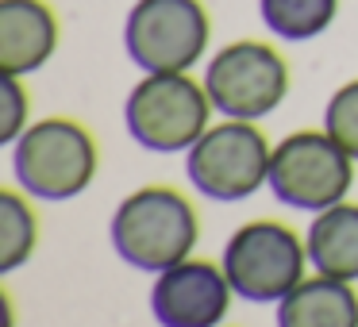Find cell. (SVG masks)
I'll use <instances>...</instances> for the list:
<instances>
[{
	"label": "cell",
	"instance_id": "1",
	"mask_svg": "<svg viewBox=\"0 0 358 327\" xmlns=\"http://www.w3.org/2000/svg\"><path fill=\"white\" fill-rule=\"evenodd\" d=\"M108 239L127 266L143 273H162L193 254L201 239V219L181 189L143 185L112 212Z\"/></svg>",
	"mask_w": 358,
	"mask_h": 327
},
{
	"label": "cell",
	"instance_id": "2",
	"mask_svg": "<svg viewBox=\"0 0 358 327\" xmlns=\"http://www.w3.org/2000/svg\"><path fill=\"white\" fill-rule=\"evenodd\" d=\"M96 166L93 131L66 116L35 119L12 143V173L31 201H73L93 185Z\"/></svg>",
	"mask_w": 358,
	"mask_h": 327
},
{
	"label": "cell",
	"instance_id": "3",
	"mask_svg": "<svg viewBox=\"0 0 358 327\" xmlns=\"http://www.w3.org/2000/svg\"><path fill=\"white\" fill-rule=\"evenodd\" d=\"M212 96L185 73H143L124 101V124L143 150L178 154L212 127Z\"/></svg>",
	"mask_w": 358,
	"mask_h": 327
},
{
	"label": "cell",
	"instance_id": "4",
	"mask_svg": "<svg viewBox=\"0 0 358 327\" xmlns=\"http://www.w3.org/2000/svg\"><path fill=\"white\" fill-rule=\"evenodd\" d=\"M224 273L235 296L250 304H278L304 281L308 270V247L281 219H250L235 227L224 247Z\"/></svg>",
	"mask_w": 358,
	"mask_h": 327
},
{
	"label": "cell",
	"instance_id": "5",
	"mask_svg": "<svg viewBox=\"0 0 358 327\" xmlns=\"http://www.w3.org/2000/svg\"><path fill=\"white\" fill-rule=\"evenodd\" d=\"M273 147L255 119L212 124L185 154V173L201 196L216 204H235L270 185Z\"/></svg>",
	"mask_w": 358,
	"mask_h": 327
},
{
	"label": "cell",
	"instance_id": "6",
	"mask_svg": "<svg viewBox=\"0 0 358 327\" xmlns=\"http://www.w3.org/2000/svg\"><path fill=\"white\" fill-rule=\"evenodd\" d=\"M212 20L201 0H135L124 20V50L143 73H185L204 58Z\"/></svg>",
	"mask_w": 358,
	"mask_h": 327
},
{
	"label": "cell",
	"instance_id": "7",
	"mask_svg": "<svg viewBox=\"0 0 358 327\" xmlns=\"http://www.w3.org/2000/svg\"><path fill=\"white\" fill-rule=\"evenodd\" d=\"M355 185V158L327 131H293L273 147L270 193L296 212H324L347 201Z\"/></svg>",
	"mask_w": 358,
	"mask_h": 327
},
{
	"label": "cell",
	"instance_id": "8",
	"mask_svg": "<svg viewBox=\"0 0 358 327\" xmlns=\"http://www.w3.org/2000/svg\"><path fill=\"white\" fill-rule=\"evenodd\" d=\"M204 89L224 119H262L289 96V62L258 39H235L204 66Z\"/></svg>",
	"mask_w": 358,
	"mask_h": 327
},
{
	"label": "cell",
	"instance_id": "9",
	"mask_svg": "<svg viewBox=\"0 0 358 327\" xmlns=\"http://www.w3.org/2000/svg\"><path fill=\"white\" fill-rule=\"evenodd\" d=\"M231 281L224 266L193 258L170 266L150 285V316L158 327H220L231 308Z\"/></svg>",
	"mask_w": 358,
	"mask_h": 327
},
{
	"label": "cell",
	"instance_id": "10",
	"mask_svg": "<svg viewBox=\"0 0 358 327\" xmlns=\"http://www.w3.org/2000/svg\"><path fill=\"white\" fill-rule=\"evenodd\" d=\"M58 16L47 0H0V70L27 73L43 70L58 50Z\"/></svg>",
	"mask_w": 358,
	"mask_h": 327
},
{
	"label": "cell",
	"instance_id": "11",
	"mask_svg": "<svg viewBox=\"0 0 358 327\" xmlns=\"http://www.w3.org/2000/svg\"><path fill=\"white\" fill-rule=\"evenodd\" d=\"M278 327H358L355 281L343 277H304L289 296L278 300Z\"/></svg>",
	"mask_w": 358,
	"mask_h": 327
},
{
	"label": "cell",
	"instance_id": "12",
	"mask_svg": "<svg viewBox=\"0 0 358 327\" xmlns=\"http://www.w3.org/2000/svg\"><path fill=\"white\" fill-rule=\"evenodd\" d=\"M304 247H308V262L316 273L358 281V204L339 201L316 212L304 235Z\"/></svg>",
	"mask_w": 358,
	"mask_h": 327
},
{
	"label": "cell",
	"instance_id": "13",
	"mask_svg": "<svg viewBox=\"0 0 358 327\" xmlns=\"http://www.w3.org/2000/svg\"><path fill=\"white\" fill-rule=\"evenodd\" d=\"M262 24L285 43H308L339 16V0H258Z\"/></svg>",
	"mask_w": 358,
	"mask_h": 327
},
{
	"label": "cell",
	"instance_id": "14",
	"mask_svg": "<svg viewBox=\"0 0 358 327\" xmlns=\"http://www.w3.org/2000/svg\"><path fill=\"white\" fill-rule=\"evenodd\" d=\"M39 247V216L24 189H0V270L12 273Z\"/></svg>",
	"mask_w": 358,
	"mask_h": 327
},
{
	"label": "cell",
	"instance_id": "15",
	"mask_svg": "<svg viewBox=\"0 0 358 327\" xmlns=\"http://www.w3.org/2000/svg\"><path fill=\"white\" fill-rule=\"evenodd\" d=\"M324 131L358 162V78L339 85L324 108Z\"/></svg>",
	"mask_w": 358,
	"mask_h": 327
},
{
	"label": "cell",
	"instance_id": "16",
	"mask_svg": "<svg viewBox=\"0 0 358 327\" xmlns=\"http://www.w3.org/2000/svg\"><path fill=\"white\" fill-rule=\"evenodd\" d=\"M0 143H16L20 135L31 127V93L24 89L20 73H4L0 78Z\"/></svg>",
	"mask_w": 358,
	"mask_h": 327
}]
</instances>
